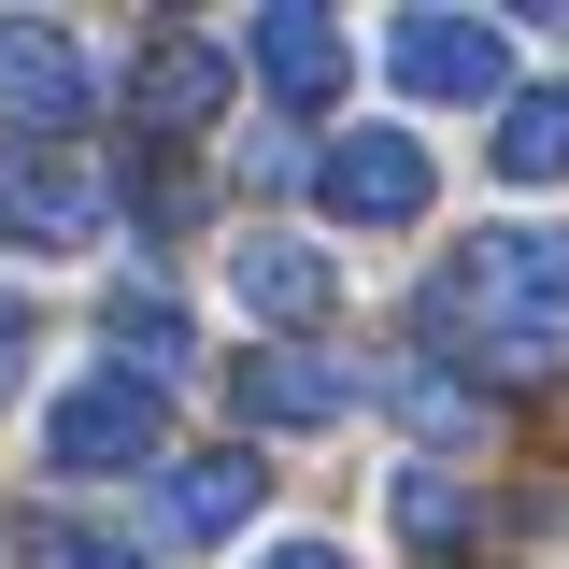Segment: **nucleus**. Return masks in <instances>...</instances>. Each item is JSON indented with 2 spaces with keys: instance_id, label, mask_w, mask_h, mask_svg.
Masks as SVG:
<instances>
[{
  "instance_id": "obj_1",
  "label": "nucleus",
  "mask_w": 569,
  "mask_h": 569,
  "mask_svg": "<svg viewBox=\"0 0 569 569\" xmlns=\"http://www.w3.org/2000/svg\"><path fill=\"white\" fill-rule=\"evenodd\" d=\"M427 328L498 356V370H556L569 356V228H541V213L470 228V242L427 271Z\"/></svg>"
},
{
  "instance_id": "obj_2",
  "label": "nucleus",
  "mask_w": 569,
  "mask_h": 569,
  "mask_svg": "<svg viewBox=\"0 0 569 569\" xmlns=\"http://www.w3.org/2000/svg\"><path fill=\"white\" fill-rule=\"evenodd\" d=\"M43 470L58 485H114V470H171V399L142 370H86L43 413Z\"/></svg>"
},
{
  "instance_id": "obj_3",
  "label": "nucleus",
  "mask_w": 569,
  "mask_h": 569,
  "mask_svg": "<svg viewBox=\"0 0 569 569\" xmlns=\"http://www.w3.org/2000/svg\"><path fill=\"white\" fill-rule=\"evenodd\" d=\"M427 200H441V157H427V129H342L328 157H313V213H328V228H356V242L427 228Z\"/></svg>"
},
{
  "instance_id": "obj_4",
  "label": "nucleus",
  "mask_w": 569,
  "mask_h": 569,
  "mask_svg": "<svg viewBox=\"0 0 569 569\" xmlns=\"http://www.w3.org/2000/svg\"><path fill=\"white\" fill-rule=\"evenodd\" d=\"M86 114H100V58L71 43L58 14H0V129L29 157H71Z\"/></svg>"
},
{
  "instance_id": "obj_5",
  "label": "nucleus",
  "mask_w": 569,
  "mask_h": 569,
  "mask_svg": "<svg viewBox=\"0 0 569 569\" xmlns=\"http://www.w3.org/2000/svg\"><path fill=\"white\" fill-rule=\"evenodd\" d=\"M385 71H399V100H512V29L498 14H399L385 29Z\"/></svg>"
},
{
  "instance_id": "obj_6",
  "label": "nucleus",
  "mask_w": 569,
  "mask_h": 569,
  "mask_svg": "<svg viewBox=\"0 0 569 569\" xmlns=\"http://www.w3.org/2000/svg\"><path fill=\"white\" fill-rule=\"evenodd\" d=\"M228 100H242V43H200V29H157V43L129 58V129L157 142V157H171L186 129H213Z\"/></svg>"
},
{
  "instance_id": "obj_7",
  "label": "nucleus",
  "mask_w": 569,
  "mask_h": 569,
  "mask_svg": "<svg viewBox=\"0 0 569 569\" xmlns=\"http://www.w3.org/2000/svg\"><path fill=\"white\" fill-rule=\"evenodd\" d=\"M228 299H242L257 328H328V313H342V257L299 242V228H242V242H228Z\"/></svg>"
},
{
  "instance_id": "obj_8",
  "label": "nucleus",
  "mask_w": 569,
  "mask_h": 569,
  "mask_svg": "<svg viewBox=\"0 0 569 569\" xmlns=\"http://www.w3.org/2000/svg\"><path fill=\"white\" fill-rule=\"evenodd\" d=\"M242 71H257L271 100H299V114H328V100L356 86V29H342V14H299V0H284V14H257V29H242Z\"/></svg>"
},
{
  "instance_id": "obj_9",
  "label": "nucleus",
  "mask_w": 569,
  "mask_h": 569,
  "mask_svg": "<svg viewBox=\"0 0 569 569\" xmlns=\"http://www.w3.org/2000/svg\"><path fill=\"white\" fill-rule=\"evenodd\" d=\"M257 498H271L257 441H213V456H171V470H157V527H171V541H242Z\"/></svg>"
},
{
  "instance_id": "obj_10",
  "label": "nucleus",
  "mask_w": 569,
  "mask_h": 569,
  "mask_svg": "<svg viewBox=\"0 0 569 569\" xmlns=\"http://www.w3.org/2000/svg\"><path fill=\"white\" fill-rule=\"evenodd\" d=\"M0 228H29V242H100V228H114V186H100L86 157H14V171H0Z\"/></svg>"
},
{
  "instance_id": "obj_11",
  "label": "nucleus",
  "mask_w": 569,
  "mask_h": 569,
  "mask_svg": "<svg viewBox=\"0 0 569 569\" xmlns=\"http://www.w3.org/2000/svg\"><path fill=\"white\" fill-rule=\"evenodd\" d=\"M228 399H242V427H342L356 370L342 356H228Z\"/></svg>"
},
{
  "instance_id": "obj_12",
  "label": "nucleus",
  "mask_w": 569,
  "mask_h": 569,
  "mask_svg": "<svg viewBox=\"0 0 569 569\" xmlns=\"http://www.w3.org/2000/svg\"><path fill=\"white\" fill-rule=\"evenodd\" d=\"M485 171H498V186H569V71H556V86H512V100H498Z\"/></svg>"
},
{
  "instance_id": "obj_13",
  "label": "nucleus",
  "mask_w": 569,
  "mask_h": 569,
  "mask_svg": "<svg viewBox=\"0 0 569 569\" xmlns=\"http://www.w3.org/2000/svg\"><path fill=\"white\" fill-rule=\"evenodd\" d=\"M14 569H142V541L86 527L71 498H29V512H14Z\"/></svg>"
},
{
  "instance_id": "obj_14",
  "label": "nucleus",
  "mask_w": 569,
  "mask_h": 569,
  "mask_svg": "<svg viewBox=\"0 0 569 569\" xmlns=\"http://www.w3.org/2000/svg\"><path fill=\"white\" fill-rule=\"evenodd\" d=\"M100 328H114V370L142 356V385H157V370L186 356V299H171V284H114V299H100Z\"/></svg>"
},
{
  "instance_id": "obj_15",
  "label": "nucleus",
  "mask_w": 569,
  "mask_h": 569,
  "mask_svg": "<svg viewBox=\"0 0 569 569\" xmlns=\"http://www.w3.org/2000/svg\"><path fill=\"white\" fill-rule=\"evenodd\" d=\"M385 512H399V541H427V556H456V541H470V485H456L441 456H413V470L385 485Z\"/></svg>"
},
{
  "instance_id": "obj_16",
  "label": "nucleus",
  "mask_w": 569,
  "mask_h": 569,
  "mask_svg": "<svg viewBox=\"0 0 569 569\" xmlns=\"http://www.w3.org/2000/svg\"><path fill=\"white\" fill-rule=\"evenodd\" d=\"M399 413L441 427V441H485V399H470V385H441V370H399Z\"/></svg>"
},
{
  "instance_id": "obj_17",
  "label": "nucleus",
  "mask_w": 569,
  "mask_h": 569,
  "mask_svg": "<svg viewBox=\"0 0 569 569\" xmlns=\"http://www.w3.org/2000/svg\"><path fill=\"white\" fill-rule=\"evenodd\" d=\"M29 356H43V313H29V299H0V399L29 385Z\"/></svg>"
},
{
  "instance_id": "obj_18",
  "label": "nucleus",
  "mask_w": 569,
  "mask_h": 569,
  "mask_svg": "<svg viewBox=\"0 0 569 569\" xmlns=\"http://www.w3.org/2000/svg\"><path fill=\"white\" fill-rule=\"evenodd\" d=\"M257 569H356V556H342V541H313V527H299V541H271Z\"/></svg>"
}]
</instances>
